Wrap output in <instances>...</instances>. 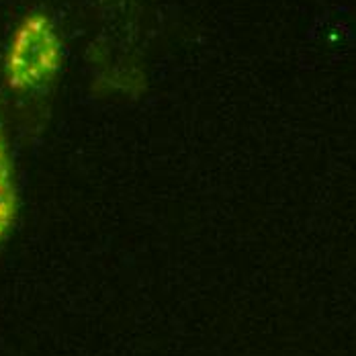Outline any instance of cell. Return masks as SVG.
<instances>
[{
    "label": "cell",
    "mask_w": 356,
    "mask_h": 356,
    "mask_svg": "<svg viewBox=\"0 0 356 356\" xmlns=\"http://www.w3.org/2000/svg\"><path fill=\"white\" fill-rule=\"evenodd\" d=\"M62 60V39L51 19L43 13H29L8 41L4 80L15 92H35L56 78Z\"/></svg>",
    "instance_id": "6da1fadb"
},
{
    "label": "cell",
    "mask_w": 356,
    "mask_h": 356,
    "mask_svg": "<svg viewBox=\"0 0 356 356\" xmlns=\"http://www.w3.org/2000/svg\"><path fill=\"white\" fill-rule=\"evenodd\" d=\"M19 217V188L15 162L0 131V246L8 240Z\"/></svg>",
    "instance_id": "7a4b0ae2"
}]
</instances>
